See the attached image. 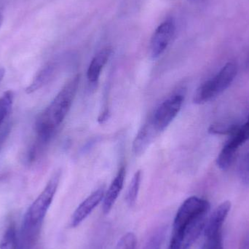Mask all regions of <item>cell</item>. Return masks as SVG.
Masks as SVG:
<instances>
[{"label": "cell", "instance_id": "6da1fadb", "mask_svg": "<svg viewBox=\"0 0 249 249\" xmlns=\"http://www.w3.org/2000/svg\"><path fill=\"white\" fill-rule=\"evenodd\" d=\"M80 80V74L73 76L36 118L35 136L26 154L28 163L35 162L55 136L71 109Z\"/></svg>", "mask_w": 249, "mask_h": 249}, {"label": "cell", "instance_id": "7a4b0ae2", "mask_svg": "<svg viewBox=\"0 0 249 249\" xmlns=\"http://www.w3.org/2000/svg\"><path fill=\"white\" fill-rule=\"evenodd\" d=\"M61 175L60 170L53 174L42 193L26 211L19 232V249H32L36 245L44 219L58 190Z\"/></svg>", "mask_w": 249, "mask_h": 249}, {"label": "cell", "instance_id": "3957f363", "mask_svg": "<svg viewBox=\"0 0 249 249\" xmlns=\"http://www.w3.org/2000/svg\"><path fill=\"white\" fill-rule=\"evenodd\" d=\"M210 204L201 197L192 196L184 200L177 211L173 224L171 239L184 235L201 234L207 222Z\"/></svg>", "mask_w": 249, "mask_h": 249}, {"label": "cell", "instance_id": "277c9868", "mask_svg": "<svg viewBox=\"0 0 249 249\" xmlns=\"http://www.w3.org/2000/svg\"><path fill=\"white\" fill-rule=\"evenodd\" d=\"M238 73V66L233 61L227 63L211 80H207L196 90L193 102L203 105L223 93L231 86Z\"/></svg>", "mask_w": 249, "mask_h": 249}, {"label": "cell", "instance_id": "5b68a950", "mask_svg": "<svg viewBox=\"0 0 249 249\" xmlns=\"http://www.w3.org/2000/svg\"><path fill=\"white\" fill-rule=\"evenodd\" d=\"M231 209V203H221L211 215L204 228L205 244L203 249H224L222 227Z\"/></svg>", "mask_w": 249, "mask_h": 249}, {"label": "cell", "instance_id": "8992f818", "mask_svg": "<svg viewBox=\"0 0 249 249\" xmlns=\"http://www.w3.org/2000/svg\"><path fill=\"white\" fill-rule=\"evenodd\" d=\"M184 99V94L177 93L162 102L155 109L150 119L158 133L163 131L175 119L181 110Z\"/></svg>", "mask_w": 249, "mask_h": 249}, {"label": "cell", "instance_id": "52a82bcc", "mask_svg": "<svg viewBox=\"0 0 249 249\" xmlns=\"http://www.w3.org/2000/svg\"><path fill=\"white\" fill-rule=\"evenodd\" d=\"M216 159V165L222 170H228L232 165L238 149L249 140V112L247 122L231 135Z\"/></svg>", "mask_w": 249, "mask_h": 249}, {"label": "cell", "instance_id": "ba28073f", "mask_svg": "<svg viewBox=\"0 0 249 249\" xmlns=\"http://www.w3.org/2000/svg\"><path fill=\"white\" fill-rule=\"evenodd\" d=\"M175 22L168 19L158 26L149 42V54L152 58L160 56L171 43L175 34Z\"/></svg>", "mask_w": 249, "mask_h": 249}, {"label": "cell", "instance_id": "9c48e42d", "mask_svg": "<svg viewBox=\"0 0 249 249\" xmlns=\"http://www.w3.org/2000/svg\"><path fill=\"white\" fill-rule=\"evenodd\" d=\"M105 194V188L100 187L83 200L73 213L70 219V227L72 228L78 227L103 200Z\"/></svg>", "mask_w": 249, "mask_h": 249}, {"label": "cell", "instance_id": "30bf717a", "mask_svg": "<svg viewBox=\"0 0 249 249\" xmlns=\"http://www.w3.org/2000/svg\"><path fill=\"white\" fill-rule=\"evenodd\" d=\"M125 178V168L121 167L117 174L116 177L111 183L107 191L105 194L103 199V212L107 214L112 210L115 202L118 200L123 187L124 185Z\"/></svg>", "mask_w": 249, "mask_h": 249}, {"label": "cell", "instance_id": "8fae6325", "mask_svg": "<svg viewBox=\"0 0 249 249\" xmlns=\"http://www.w3.org/2000/svg\"><path fill=\"white\" fill-rule=\"evenodd\" d=\"M158 133L154 127L150 118L141 127L133 143V152L136 156H141L146 150Z\"/></svg>", "mask_w": 249, "mask_h": 249}, {"label": "cell", "instance_id": "7c38bea8", "mask_svg": "<svg viewBox=\"0 0 249 249\" xmlns=\"http://www.w3.org/2000/svg\"><path fill=\"white\" fill-rule=\"evenodd\" d=\"M112 48H103L93 57L87 71V78L90 83H97L104 67L109 61L112 54Z\"/></svg>", "mask_w": 249, "mask_h": 249}, {"label": "cell", "instance_id": "4fadbf2b", "mask_svg": "<svg viewBox=\"0 0 249 249\" xmlns=\"http://www.w3.org/2000/svg\"><path fill=\"white\" fill-rule=\"evenodd\" d=\"M57 70L58 67L55 63H48L42 67L36 73L30 85L26 88V93L31 94L46 86L55 77Z\"/></svg>", "mask_w": 249, "mask_h": 249}, {"label": "cell", "instance_id": "5bb4252c", "mask_svg": "<svg viewBox=\"0 0 249 249\" xmlns=\"http://www.w3.org/2000/svg\"><path fill=\"white\" fill-rule=\"evenodd\" d=\"M0 249H19V233L14 223L6 228L0 239Z\"/></svg>", "mask_w": 249, "mask_h": 249}, {"label": "cell", "instance_id": "9a60e30c", "mask_svg": "<svg viewBox=\"0 0 249 249\" xmlns=\"http://www.w3.org/2000/svg\"><path fill=\"white\" fill-rule=\"evenodd\" d=\"M15 95L12 90H7L0 97V130L5 120L11 112Z\"/></svg>", "mask_w": 249, "mask_h": 249}, {"label": "cell", "instance_id": "2e32d148", "mask_svg": "<svg viewBox=\"0 0 249 249\" xmlns=\"http://www.w3.org/2000/svg\"><path fill=\"white\" fill-rule=\"evenodd\" d=\"M142 173L139 170L135 173L129 185L126 196V201L129 206H133L136 204L139 196V189H140L141 182H142Z\"/></svg>", "mask_w": 249, "mask_h": 249}, {"label": "cell", "instance_id": "e0dca14e", "mask_svg": "<svg viewBox=\"0 0 249 249\" xmlns=\"http://www.w3.org/2000/svg\"><path fill=\"white\" fill-rule=\"evenodd\" d=\"M238 127L237 124H216L209 127V133L213 135H232Z\"/></svg>", "mask_w": 249, "mask_h": 249}, {"label": "cell", "instance_id": "ac0fdd59", "mask_svg": "<svg viewBox=\"0 0 249 249\" xmlns=\"http://www.w3.org/2000/svg\"><path fill=\"white\" fill-rule=\"evenodd\" d=\"M137 238L133 232H127L118 241L115 249H136Z\"/></svg>", "mask_w": 249, "mask_h": 249}, {"label": "cell", "instance_id": "d6986e66", "mask_svg": "<svg viewBox=\"0 0 249 249\" xmlns=\"http://www.w3.org/2000/svg\"><path fill=\"white\" fill-rule=\"evenodd\" d=\"M239 172L244 181L249 184V153L241 162Z\"/></svg>", "mask_w": 249, "mask_h": 249}, {"label": "cell", "instance_id": "ffe728a7", "mask_svg": "<svg viewBox=\"0 0 249 249\" xmlns=\"http://www.w3.org/2000/svg\"><path fill=\"white\" fill-rule=\"evenodd\" d=\"M10 132V124H7V125L4 126L0 130V152L2 149L3 145L4 142L7 140L8 137L9 133Z\"/></svg>", "mask_w": 249, "mask_h": 249}, {"label": "cell", "instance_id": "44dd1931", "mask_svg": "<svg viewBox=\"0 0 249 249\" xmlns=\"http://www.w3.org/2000/svg\"><path fill=\"white\" fill-rule=\"evenodd\" d=\"M162 236L160 235H155L146 246L145 249H160L161 243H162Z\"/></svg>", "mask_w": 249, "mask_h": 249}, {"label": "cell", "instance_id": "7402d4cb", "mask_svg": "<svg viewBox=\"0 0 249 249\" xmlns=\"http://www.w3.org/2000/svg\"><path fill=\"white\" fill-rule=\"evenodd\" d=\"M4 76H5V70L2 67H0V84L4 80Z\"/></svg>", "mask_w": 249, "mask_h": 249}, {"label": "cell", "instance_id": "603a6c76", "mask_svg": "<svg viewBox=\"0 0 249 249\" xmlns=\"http://www.w3.org/2000/svg\"><path fill=\"white\" fill-rule=\"evenodd\" d=\"M3 20H4V14H3L2 10L0 8V29L2 26Z\"/></svg>", "mask_w": 249, "mask_h": 249}, {"label": "cell", "instance_id": "cb8c5ba5", "mask_svg": "<svg viewBox=\"0 0 249 249\" xmlns=\"http://www.w3.org/2000/svg\"><path fill=\"white\" fill-rule=\"evenodd\" d=\"M247 68H248L249 70V55H248V58H247Z\"/></svg>", "mask_w": 249, "mask_h": 249}, {"label": "cell", "instance_id": "d4e9b609", "mask_svg": "<svg viewBox=\"0 0 249 249\" xmlns=\"http://www.w3.org/2000/svg\"></svg>", "mask_w": 249, "mask_h": 249}]
</instances>
